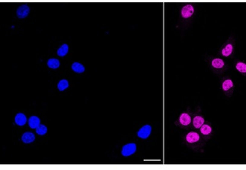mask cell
Returning a JSON list of instances; mask_svg holds the SVG:
<instances>
[{
    "label": "cell",
    "mask_w": 246,
    "mask_h": 170,
    "mask_svg": "<svg viewBox=\"0 0 246 170\" xmlns=\"http://www.w3.org/2000/svg\"><path fill=\"white\" fill-rule=\"evenodd\" d=\"M30 12V8L27 5H22L17 9V16L19 18H24Z\"/></svg>",
    "instance_id": "cell-3"
},
{
    "label": "cell",
    "mask_w": 246,
    "mask_h": 170,
    "mask_svg": "<svg viewBox=\"0 0 246 170\" xmlns=\"http://www.w3.org/2000/svg\"><path fill=\"white\" fill-rule=\"evenodd\" d=\"M204 122H205V120H204V119L202 117L197 116V117H195L193 119V126H195V128L199 129V128H201L203 126Z\"/></svg>",
    "instance_id": "cell-10"
},
{
    "label": "cell",
    "mask_w": 246,
    "mask_h": 170,
    "mask_svg": "<svg viewBox=\"0 0 246 170\" xmlns=\"http://www.w3.org/2000/svg\"><path fill=\"white\" fill-rule=\"evenodd\" d=\"M200 137L199 134L195 132H191L186 135V141L189 143H195L199 141Z\"/></svg>",
    "instance_id": "cell-6"
},
{
    "label": "cell",
    "mask_w": 246,
    "mask_h": 170,
    "mask_svg": "<svg viewBox=\"0 0 246 170\" xmlns=\"http://www.w3.org/2000/svg\"><path fill=\"white\" fill-rule=\"evenodd\" d=\"M236 69L241 73H246V64L242 62H238L236 65Z\"/></svg>",
    "instance_id": "cell-20"
},
{
    "label": "cell",
    "mask_w": 246,
    "mask_h": 170,
    "mask_svg": "<svg viewBox=\"0 0 246 170\" xmlns=\"http://www.w3.org/2000/svg\"><path fill=\"white\" fill-rule=\"evenodd\" d=\"M232 46L231 44H228L226 45V47L224 48V49L222 50V55H223V56H229V55H230L231 54H232Z\"/></svg>",
    "instance_id": "cell-15"
},
{
    "label": "cell",
    "mask_w": 246,
    "mask_h": 170,
    "mask_svg": "<svg viewBox=\"0 0 246 170\" xmlns=\"http://www.w3.org/2000/svg\"><path fill=\"white\" fill-rule=\"evenodd\" d=\"M15 123L18 126H24L27 123V117L24 113H18L15 117Z\"/></svg>",
    "instance_id": "cell-8"
},
{
    "label": "cell",
    "mask_w": 246,
    "mask_h": 170,
    "mask_svg": "<svg viewBox=\"0 0 246 170\" xmlns=\"http://www.w3.org/2000/svg\"><path fill=\"white\" fill-rule=\"evenodd\" d=\"M180 122L183 126H188L191 123V117L188 113H182L180 117Z\"/></svg>",
    "instance_id": "cell-9"
},
{
    "label": "cell",
    "mask_w": 246,
    "mask_h": 170,
    "mask_svg": "<svg viewBox=\"0 0 246 170\" xmlns=\"http://www.w3.org/2000/svg\"><path fill=\"white\" fill-rule=\"evenodd\" d=\"M28 123H29L30 127L32 129H37L40 124V120L36 116H32L30 117L29 120H28Z\"/></svg>",
    "instance_id": "cell-5"
},
{
    "label": "cell",
    "mask_w": 246,
    "mask_h": 170,
    "mask_svg": "<svg viewBox=\"0 0 246 170\" xmlns=\"http://www.w3.org/2000/svg\"><path fill=\"white\" fill-rule=\"evenodd\" d=\"M211 64H212V66L214 67V68H218V69L223 68V66H224V62H223V61L220 58L214 59V60L212 61V63Z\"/></svg>",
    "instance_id": "cell-13"
},
{
    "label": "cell",
    "mask_w": 246,
    "mask_h": 170,
    "mask_svg": "<svg viewBox=\"0 0 246 170\" xmlns=\"http://www.w3.org/2000/svg\"><path fill=\"white\" fill-rule=\"evenodd\" d=\"M211 127L210 126H208V125H203V126L201 127V132H202V133L203 134V135H209L210 133L211 132Z\"/></svg>",
    "instance_id": "cell-19"
},
{
    "label": "cell",
    "mask_w": 246,
    "mask_h": 170,
    "mask_svg": "<svg viewBox=\"0 0 246 170\" xmlns=\"http://www.w3.org/2000/svg\"><path fill=\"white\" fill-rule=\"evenodd\" d=\"M21 139L23 142L28 144V143L33 142V141L35 140V136H34V135L32 133V132H25V133L22 135Z\"/></svg>",
    "instance_id": "cell-7"
},
{
    "label": "cell",
    "mask_w": 246,
    "mask_h": 170,
    "mask_svg": "<svg viewBox=\"0 0 246 170\" xmlns=\"http://www.w3.org/2000/svg\"><path fill=\"white\" fill-rule=\"evenodd\" d=\"M68 87V82L66 80H62L58 84V88L60 91H63Z\"/></svg>",
    "instance_id": "cell-18"
},
{
    "label": "cell",
    "mask_w": 246,
    "mask_h": 170,
    "mask_svg": "<svg viewBox=\"0 0 246 170\" xmlns=\"http://www.w3.org/2000/svg\"><path fill=\"white\" fill-rule=\"evenodd\" d=\"M232 86H233V83H232V81L231 80H225L223 83V85H222V87H223V89L224 91L229 90Z\"/></svg>",
    "instance_id": "cell-17"
},
{
    "label": "cell",
    "mask_w": 246,
    "mask_h": 170,
    "mask_svg": "<svg viewBox=\"0 0 246 170\" xmlns=\"http://www.w3.org/2000/svg\"><path fill=\"white\" fill-rule=\"evenodd\" d=\"M71 68H72V70L74 71V72L76 73H83L85 71V68L83 67V65H81V64L78 63V62H74V64L72 65V66H71Z\"/></svg>",
    "instance_id": "cell-12"
},
{
    "label": "cell",
    "mask_w": 246,
    "mask_h": 170,
    "mask_svg": "<svg viewBox=\"0 0 246 170\" xmlns=\"http://www.w3.org/2000/svg\"><path fill=\"white\" fill-rule=\"evenodd\" d=\"M47 65L49 68L52 69H56L60 66V62L56 58H50L47 62Z\"/></svg>",
    "instance_id": "cell-11"
},
{
    "label": "cell",
    "mask_w": 246,
    "mask_h": 170,
    "mask_svg": "<svg viewBox=\"0 0 246 170\" xmlns=\"http://www.w3.org/2000/svg\"><path fill=\"white\" fill-rule=\"evenodd\" d=\"M194 13V8L192 5H187L183 8L181 11L182 16L185 18L190 17Z\"/></svg>",
    "instance_id": "cell-4"
},
{
    "label": "cell",
    "mask_w": 246,
    "mask_h": 170,
    "mask_svg": "<svg viewBox=\"0 0 246 170\" xmlns=\"http://www.w3.org/2000/svg\"><path fill=\"white\" fill-rule=\"evenodd\" d=\"M152 127L149 125H146L142 127L140 130L137 132V135L141 138H147L149 136L150 133H151Z\"/></svg>",
    "instance_id": "cell-2"
},
{
    "label": "cell",
    "mask_w": 246,
    "mask_h": 170,
    "mask_svg": "<svg viewBox=\"0 0 246 170\" xmlns=\"http://www.w3.org/2000/svg\"><path fill=\"white\" fill-rule=\"evenodd\" d=\"M136 150V145L133 143L126 144L123 146V149H122V154L125 156H130L133 153H135Z\"/></svg>",
    "instance_id": "cell-1"
},
{
    "label": "cell",
    "mask_w": 246,
    "mask_h": 170,
    "mask_svg": "<svg viewBox=\"0 0 246 170\" xmlns=\"http://www.w3.org/2000/svg\"><path fill=\"white\" fill-rule=\"evenodd\" d=\"M68 52V46L67 44H63L58 50V55L59 56H65Z\"/></svg>",
    "instance_id": "cell-14"
},
{
    "label": "cell",
    "mask_w": 246,
    "mask_h": 170,
    "mask_svg": "<svg viewBox=\"0 0 246 170\" xmlns=\"http://www.w3.org/2000/svg\"><path fill=\"white\" fill-rule=\"evenodd\" d=\"M36 132H37V133L38 135H45L47 132V127L45 125L40 124V126L36 129Z\"/></svg>",
    "instance_id": "cell-16"
}]
</instances>
